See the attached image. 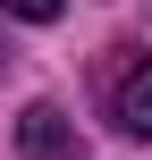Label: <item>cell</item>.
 <instances>
[{
	"mask_svg": "<svg viewBox=\"0 0 152 160\" xmlns=\"http://www.w3.org/2000/svg\"><path fill=\"white\" fill-rule=\"evenodd\" d=\"M110 127L152 143V59H127V68L110 76Z\"/></svg>",
	"mask_w": 152,
	"mask_h": 160,
	"instance_id": "7a4b0ae2",
	"label": "cell"
},
{
	"mask_svg": "<svg viewBox=\"0 0 152 160\" xmlns=\"http://www.w3.org/2000/svg\"><path fill=\"white\" fill-rule=\"evenodd\" d=\"M59 8H68V0H8V17H17V25H51Z\"/></svg>",
	"mask_w": 152,
	"mask_h": 160,
	"instance_id": "3957f363",
	"label": "cell"
},
{
	"mask_svg": "<svg viewBox=\"0 0 152 160\" xmlns=\"http://www.w3.org/2000/svg\"><path fill=\"white\" fill-rule=\"evenodd\" d=\"M0 76H8V51H0Z\"/></svg>",
	"mask_w": 152,
	"mask_h": 160,
	"instance_id": "277c9868",
	"label": "cell"
},
{
	"mask_svg": "<svg viewBox=\"0 0 152 160\" xmlns=\"http://www.w3.org/2000/svg\"><path fill=\"white\" fill-rule=\"evenodd\" d=\"M17 152L25 160H85V143H76V118H68V110L34 101V110L17 118Z\"/></svg>",
	"mask_w": 152,
	"mask_h": 160,
	"instance_id": "6da1fadb",
	"label": "cell"
}]
</instances>
